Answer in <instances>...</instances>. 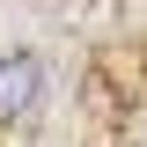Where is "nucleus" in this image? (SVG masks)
I'll list each match as a JSON object with an SVG mask.
<instances>
[{"label": "nucleus", "instance_id": "obj_1", "mask_svg": "<svg viewBox=\"0 0 147 147\" xmlns=\"http://www.w3.org/2000/svg\"><path fill=\"white\" fill-rule=\"evenodd\" d=\"M37 59H0V118H22V110L37 103Z\"/></svg>", "mask_w": 147, "mask_h": 147}]
</instances>
